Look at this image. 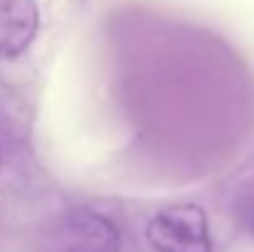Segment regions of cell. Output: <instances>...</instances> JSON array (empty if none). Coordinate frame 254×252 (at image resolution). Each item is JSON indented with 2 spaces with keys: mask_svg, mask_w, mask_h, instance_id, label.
<instances>
[{
  "mask_svg": "<svg viewBox=\"0 0 254 252\" xmlns=\"http://www.w3.org/2000/svg\"><path fill=\"white\" fill-rule=\"evenodd\" d=\"M45 252H121V233L106 215L74 208L52 223L45 235Z\"/></svg>",
  "mask_w": 254,
  "mask_h": 252,
  "instance_id": "obj_1",
  "label": "cell"
},
{
  "mask_svg": "<svg viewBox=\"0 0 254 252\" xmlns=\"http://www.w3.org/2000/svg\"><path fill=\"white\" fill-rule=\"evenodd\" d=\"M146 240L156 252H212L207 215L192 203H175L158 210L148 220Z\"/></svg>",
  "mask_w": 254,
  "mask_h": 252,
  "instance_id": "obj_2",
  "label": "cell"
},
{
  "mask_svg": "<svg viewBox=\"0 0 254 252\" xmlns=\"http://www.w3.org/2000/svg\"><path fill=\"white\" fill-rule=\"evenodd\" d=\"M40 30L37 0H0V60L22 57Z\"/></svg>",
  "mask_w": 254,
  "mask_h": 252,
  "instance_id": "obj_3",
  "label": "cell"
},
{
  "mask_svg": "<svg viewBox=\"0 0 254 252\" xmlns=\"http://www.w3.org/2000/svg\"><path fill=\"white\" fill-rule=\"evenodd\" d=\"M235 213H237V220L242 223V228L254 238V175L240 188V193L235 198Z\"/></svg>",
  "mask_w": 254,
  "mask_h": 252,
  "instance_id": "obj_4",
  "label": "cell"
},
{
  "mask_svg": "<svg viewBox=\"0 0 254 252\" xmlns=\"http://www.w3.org/2000/svg\"><path fill=\"white\" fill-rule=\"evenodd\" d=\"M0 168H2V154H0Z\"/></svg>",
  "mask_w": 254,
  "mask_h": 252,
  "instance_id": "obj_5",
  "label": "cell"
}]
</instances>
